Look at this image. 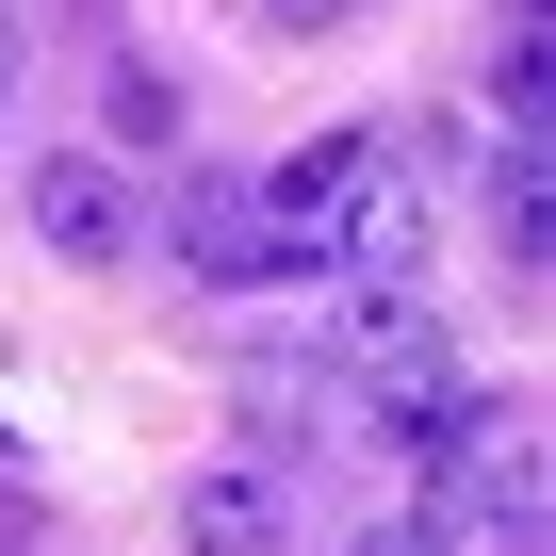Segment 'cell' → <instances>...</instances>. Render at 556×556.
Segmentation results:
<instances>
[{
	"label": "cell",
	"mask_w": 556,
	"mask_h": 556,
	"mask_svg": "<svg viewBox=\"0 0 556 556\" xmlns=\"http://www.w3.org/2000/svg\"><path fill=\"white\" fill-rule=\"evenodd\" d=\"M34 245H50V262H115V245H131V164L50 148V164H34Z\"/></svg>",
	"instance_id": "7a4b0ae2"
},
{
	"label": "cell",
	"mask_w": 556,
	"mask_h": 556,
	"mask_svg": "<svg viewBox=\"0 0 556 556\" xmlns=\"http://www.w3.org/2000/svg\"><path fill=\"white\" fill-rule=\"evenodd\" d=\"M164 229H180V262L213 278V295H262V278H278V245H262V197H245V180H180V197H164Z\"/></svg>",
	"instance_id": "3957f363"
},
{
	"label": "cell",
	"mask_w": 556,
	"mask_h": 556,
	"mask_svg": "<svg viewBox=\"0 0 556 556\" xmlns=\"http://www.w3.org/2000/svg\"><path fill=\"white\" fill-rule=\"evenodd\" d=\"M0 475H17V426H0Z\"/></svg>",
	"instance_id": "ba28073f"
},
{
	"label": "cell",
	"mask_w": 556,
	"mask_h": 556,
	"mask_svg": "<svg viewBox=\"0 0 556 556\" xmlns=\"http://www.w3.org/2000/svg\"><path fill=\"white\" fill-rule=\"evenodd\" d=\"M262 197V245H278V278H344V245H361V213L393 197V131H312L278 180H245Z\"/></svg>",
	"instance_id": "6da1fadb"
},
{
	"label": "cell",
	"mask_w": 556,
	"mask_h": 556,
	"mask_svg": "<svg viewBox=\"0 0 556 556\" xmlns=\"http://www.w3.org/2000/svg\"><path fill=\"white\" fill-rule=\"evenodd\" d=\"M344 556H458V540H442V523H426V507H393V523H361V540H344Z\"/></svg>",
	"instance_id": "5b68a950"
},
{
	"label": "cell",
	"mask_w": 556,
	"mask_h": 556,
	"mask_svg": "<svg viewBox=\"0 0 556 556\" xmlns=\"http://www.w3.org/2000/svg\"><path fill=\"white\" fill-rule=\"evenodd\" d=\"M361 0H262V34H344Z\"/></svg>",
	"instance_id": "8992f818"
},
{
	"label": "cell",
	"mask_w": 556,
	"mask_h": 556,
	"mask_svg": "<svg viewBox=\"0 0 556 556\" xmlns=\"http://www.w3.org/2000/svg\"><path fill=\"white\" fill-rule=\"evenodd\" d=\"M180 540H197V556H278V491H262V475H197V491H180Z\"/></svg>",
	"instance_id": "277c9868"
},
{
	"label": "cell",
	"mask_w": 556,
	"mask_h": 556,
	"mask_svg": "<svg viewBox=\"0 0 556 556\" xmlns=\"http://www.w3.org/2000/svg\"><path fill=\"white\" fill-rule=\"evenodd\" d=\"M17 66H34V17H17V0H0V99H17Z\"/></svg>",
	"instance_id": "52a82bcc"
}]
</instances>
